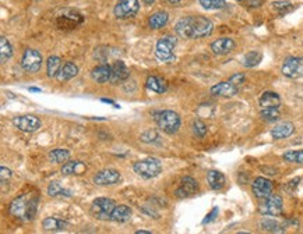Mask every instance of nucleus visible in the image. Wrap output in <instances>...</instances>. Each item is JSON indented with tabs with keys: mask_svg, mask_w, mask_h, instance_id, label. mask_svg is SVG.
I'll return each mask as SVG.
<instances>
[{
	"mask_svg": "<svg viewBox=\"0 0 303 234\" xmlns=\"http://www.w3.org/2000/svg\"><path fill=\"white\" fill-rule=\"evenodd\" d=\"M42 227L46 232H62L69 227V223L58 218H46L42 222Z\"/></svg>",
	"mask_w": 303,
	"mask_h": 234,
	"instance_id": "22",
	"label": "nucleus"
},
{
	"mask_svg": "<svg viewBox=\"0 0 303 234\" xmlns=\"http://www.w3.org/2000/svg\"><path fill=\"white\" fill-rule=\"evenodd\" d=\"M175 46H176V38L172 35H166L164 38L158 40L155 48V56L161 62H169L175 57Z\"/></svg>",
	"mask_w": 303,
	"mask_h": 234,
	"instance_id": "5",
	"label": "nucleus"
},
{
	"mask_svg": "<svg viewBox=\"0 0 303 234\" xmlns=\"http://www.w3.org/2000/svg\"><path fill=\"white\" fill-rule=\"evenodd\" d=\"M260 213L262 215H268V216H278L282 213V198L279 195L271 194L267 197L264 202L260 205Z\"/></svg>",
	"mask_w": 303,
	"mask_h": 234,
	"instance_id": "9",
	"label": "nucleus"
},
{
	"mask_svg": "<svg viewBox=\"0 0 303 234\" xmlns=\"http://www.w3.org/2000/svg\"><path fill=\"white\" fill-rule=\"evenodd\" d=\"M211 94L215 97H224V98H232L238 94V87L233 85L232 82H220L217 85H214L211 88Z\"/></svg>",
	"mask_w": 303,
	"mask_h": 234,
	"instance_id": "18",
	"label": "nucleus"
},
{
	"mask_svg": "<svg viewBox=\"0 0 303 234\" xmlns=\"http://www.w3.org/2000/svg\"><path fill=\"white\" fill-rule=\"evenodd\" d=\"M154 1H155V0H143V3H144V4H152Z\"/></svg>",
	"mask_w": 303,
	"mask_h": 234,
	"instance_id": "46",
	"label": "nucleus"
},
{
	"mask_svg": "<svg viewBox=\"0 0 303 234\" xmlns=\"http://www.w3.org/2000/svg\"><path fill=\"white\" fill-rule=\"evenodd\" d=\"M271 6H272V10L277 11L278 14H285V13L289 11L291 7H292L291 1H285V0H282V1H274Z\"/></svg>",
	"mask_w": 303,
	"mask_h": 234,
	"instance_id": "36",
	"label": "nucleus"
},
{
	"mask_svg": "<svg viewBox=\"0 0 303 234\" xmlns=\"http://www.w3.org/2000/svg\"><path fill=\"white\" fill-rule=\"evenodd\" d=\"M155 121L158 127L164 130L166 134H175L181 127V117L173 110H162L155 114Z\"/></svg>",
	"mask_w": 303,
	"mask_h": 234,
	"instance_id": "2",
	"label": "nucleus"
},
{
	"mask_svg": "<svg viewBox=\"0 0 303 234\" xmlns=\"http://www.w3.org/2000/svg\"><path fill=\"white\" fill-rule=\"evenodd\" d=\"M31 197L33 195L24 194L16 198V200H13L10 206H8V213L11 216H14V218L27 220V210H28V203H30Z\"/></svg>",
	"mask_w": 303,
	"mask_h": 234,
	"instance_id": "10",
	"label": "nucleus"
},
{
	"mask_svg": "<svg viewBox=\"0 0 303 234\" xmlns=\"http://www.w3.org/2000/svg\"><path fill=\"white\" fill-rule=\"evenodd\" d=\"M131 218V209L127 205H116L115 209L112 212L111 220L117 222V223H124Z\"/></svg>",
	"mask_w": 303,
	"mask_h": 234,
	"instance_id": "24",
	"label": "nucleus"
},
{
	"mask_svg": "<svg viewBox=\"0 0 303 234\" xmlns=\"http://www.w3.org/2000/svg\"><path fill=\"white\" fill-rule=\"evenodd\" d=\"M198 1L205 10H215L225 6V0H198Z\"/></svg>",
	"mask_w": 303,
	"mask_h": 234,
	"instance_id": "35",
	"label": "nucleus"
},
{
	"mask_svg": "<svg viewBox=\"0 0 303 234\" xmlns=\"http://www.w3.org/2000/svg\"><path fill=\"white\" fill-rule=\"evenodd\" d=\"M84 21L82 16L76 10H65L63 14L56 17L55 24L59 30H74Z\"/></svg>",
	"mask_w": 303,
	"mask_h": 234,
	"instance_id": "6",
	"label": "nucleus"
},
{
	"mask_svg": "<svg viewBox=\"0 0 303 234\" xmlns=\"http://www.w3.org/2000/svg\"><path fill=\"white\" fill-rule=\"evenodd\" d=\"M102 102H105V103H111V105H114V106H115V107H119V106L116 105L114 100H111V99H102Z\"/></svg>",
	"mask_w": 303,
	"mask_h": 234,
	"instance_id": "44",
	"label": "nucleus"
},
{
	"mask_svg": "<svg viewBox=\"0 0 303 234\" xmlns=\"http://www.w3.org/2000/svg\"><path fill=\"white\" fill-rule=\"evenodd\" d=\"M260 116L263 117V120L265 121H275L279 119L278 107H263V110L260 112Z\"/></svg>",
	"mask_w": 303,
	"mask_h": 234,
	"instance_id": "34",
	"label": "nucleus"
},
{
	"mask_svg": "<svg viewBox=\"0 0 303 234\" xmlns=\"http://www.w3.org/2000/svg\"><path fill=\"white\" fill-rule=\"evenodd\" d=\"M168 1H169V3H172V4H179L182 0H168Z\"/></svg>",
	"mask_w": 303,
	"mask_h": 234,
	"instance_id": "47",
	"label": "nucleus"
},
{
	"mask_svg": "<svg viewBox=\"0 0 303 234\" xmlns=\"http://www.w3.org/2000/svg\"><path fill=\"white\" fill-rule=\"evenodd\" d=\"M284 159L287 162H294V163H303V149L302 151H289L284 154Z\"/></svg>",
	"mask_w": 303,
	"mask_h": 234,
	"instance_id": "38",
	"label": "nucleus"
},
{
	"mask_svg": "<svg viewBox=\"0 0 303 234\" xmlns=\"http://www.w3.org/2000/svg\"><path fill=\"white\" fill-rule=\"evenodd\" d=\"M233 49H235V42L230 38H220V39L214 40L211 43V50L218 56L228 55Z\"/></svg>",
	"mask_w": 303,
	"mask_h": 234,
	"instance_id": "17",
	"label": "nucleus"
},
{
	"mask_svg": "<svg viewBox=\"0 0 303 234\" xmlns=\"http://www.w3.org/2000/svg\"><path fill=\"white\" fill-rule=\"evenodd\" d=\"M207 181L213 190H221L225 186V176L218 170H210L207 173Z\"/></svg>",
	"mask_w": 303,
	"mask_h": 234,
	"instance_id": "25",
	"label": "nucleus"
},
{
	"mask_svg": "<svg viewBox=\"0 0 303 234\" xmlns=\"http://www.w3.org/2000/svg\"><path fill=\"white\" fill-rule=\"evenodd\" d=\"M214 24L211 20L205 17H183L178 21L175 31L178 36L183 39H194V38H204L211 35Z\"/></svg>",
	"mask_w": 303,
	"mask_h": 234,
	"instance_id": "1",
	"label": "nucleus"
},
{
	"mask_svg": "<svg viewBox=\"0 0 303 234\" xmlns=\"http://www.w3.org/2000/svg\"><path fill=\"white\" fill-rule=\"evenodd\" d=\"M197 190H198V184L194 178L183 177L178 190H176V195L181 198H186V197H191L193 194H196Z\"/></svg>",
	"mask_w": 303,
	"mask_h": 234,
	"instance_id": "15",
	"label": "nucleus"
},
{
	"mask_svg": "<svg viewBox=\"0 0 303 234\" xmlns=\"http://www.w3.org/2000/svg\"><path fill=\"white\" fill-rule=\"evenodd\" d=\"M30 91H31V92H39L41 89H39V88H30Z\"/></svg>",
	"mask_w": 303,
	"mask_h": 234,
	"instance_id": "48",
	"label": "nucleus"
},
{
	"mask_svg": "<svg viewBox=\"0 0 303 234\" xmlns=\"http://www.w3.org/2000/svg\"><path fill=\"white\" fill-rule=\"evenodd\" d=\"M260 106L262 107H278L281 105V98L275 92H264L260 97Z\"/></svg>",
	"mask_w": 303,
	"mask_h": 234,
	"instance_id": "27",
	"label": "nucleus"
},
{
	"mask_svg": "<svg viewBox=\"0 0 303 234\" xmlns=\"http://www.w3.org/2000/svg\"><path fill=\"white\" fill-rule=\"evenodd\" d=\"M48 195L53 197V198H58V197H66V198H69V197H72V191L65 190L63 187L59 184L58 181H52L49 187H48Z\"/></svg>",
	"mask_w": 303,
	"mask_h": 234,
	"instance_id": "30",
	"label": "nucleus"
},
{
	"mask_svg": "<svg viewBox=\"0 0 303 234\" xmlns=\"http://www.w3.org/2000/svg\"><path fill=\"white\" fill-rule=\"evenodd\" d=\"M140 139H141L143 142L151 144V142H155L156 139H159V137H158V134H156L155 131H147V133H144V134L140 137Z\"/></svg>",
	"mask_w": 303,
	"mask_h": 234,
	"instance_id": "39",
	"label": "nucleus"
},
{
	"mask_svg": "<svg viewBox=\"0 0 303 234\" xmlns=\"http://www.w3.org/2000/svg\"><path fill=\"white\" fill-rule=\"evenodd\" d=\"M10 177H11V170L7 169V167H1V169H0V180H1V184H4Z\"/></svg>",
	"mask_w": 303,
	"mask_h": 234,
	"instance_id": "42",
	"label": "nucleus"
},
{
	"mask_svg": "<svg viewBox=\"0 0 303 234\" xmlns=\"http://www.w3.org/2000/svg\"><path fill=\"white\" fill-rule=\"evenodd\" d=\"M130 77V70L123 62L117 60L115 65L112 66V75H111V82L112 84H120Z\"/></svg>",
	"mask_w": 303,
	"mask_h": 234,
	"instance_id": "16",
	"label": "nucleus"
},
{
	"mask_svg": "<svg viewBox=\"0 0 303 234\" xmlns=\"http://www.w3.org/2000/svg\"><path fill=\"white\" fill-rule=\"evenodd\" d=\"M218 215V208H214L213 212L207 216V219H204V225L205 223H208V222H213L214 219H215V216Z\"/></svg>",
	"mask_w": 303,
	"mask_h": 234,
	"instance_id": "43",
	"label": "nucleus"
},
{
	"mask_svg": "<svg viewBox=\"0 0 303 234\" xmlns=\"http://www.w3.org/2000/svg\"><path fill=\"white\" fill-rule=\"evenodd\" d=\"M70 158V152L67 149H53L49 152V161L53 163H63V162L69 161Z\"/></svg>",
	"mask_w": 303,
	"mask_h": 234,
	"instance_id": "32",
	"label": "nucleus"
},
{
	"mask_svg": "<svg viewBox=\"0 0 303 234\" xmlns=\"http://www.w3.org/2000/svg\"><path fill=\"white\" fill-rule=\"evenodd\" d=\"M11 56H13V48H11V45H10V42L6 39V36H1V38H0V59H1V63H6Z\"/></svg>",
	"mask_w": 303,
	"mask_h": 234,
	"instance_id": "31",
	"label": "nucleus"
},
{
	"mask_svg": "<svg viewBox=\"0 0 303 234\" xmlns=\"http://www.w3.org/2000/svg\"><path fill=\"white\" fill-rule=\"evenodd\" d=\"M13 126L24 133H34L38 129H41V120L35 116L27 114V116H18L13 119Z\"/></svg>",
	"mask_w": 303,
	"mask_h": 234,
	"instance_id": "11",
	"label": "nucleus"
},
{
	"mask_svg": "<svg viewBox=\"0 0 303 234\" xmlns=\"http://www.w3.org/2000/svg\"><path fill=\"white\" fill-rule=\"evenodd\" d=\"M136 234H151V232H147V230H139V232H136Z\"/></svg>",
	"mask_w": 303,
	"mask_h": 234,
	"instance_id": "45",
	"label": "nucleus"
},
{
	"mask_svg": "<svg viewBox=\"0 0 303 234\" xmlns=\"http://www.w3.org/2000/svg\"><path fill=\"white\" fill-rule=\"evenodd\" d=\"M111 75H112V66L105 65V63L97 66L91 71V78L98 84H105L108 81H111Z\"/></svg>",
	"mask_w": 303,
	"mask_h": 234,
	"instance_id": "19",
	"label": "nucleus"
},
{
	"mask_svg": "<svg viewBox=\"0 0 303 234\" xmlns=\"http://www.w3.org/2000/svg\"><path fill=\"white\" fill-rule=\"evenodd\" d=\"M147 88L151 89L152 92H156V94H164L168 87L162 78L155 77V75H150L147 78Z\"/></svg>",
	"mask_w": 303,
	"mask_h": 234,
	"instance_id": "28",
	"label": "nucleus"
},
{
	"mask_svg": "<svg viewBox=\"0 0 303 234\" xmlns=\"http://www.w3.org/2000/svg\"><path fill=\"white\" fill-rule=\"evenodd\" d=\"M139 8V0H119L116 3L114 13H115V16L117 18L126 20V18H131V17L136 16Z\"/></svg>",
	"mask_w": 303,
	"mask_h": 234,
	"instance_id": "8",
	"label": "nucleus"
},
{
	"mask_svg": "<svg viewBox=\"0 0 303 234\" xmlns=\"http://www.w3.org/2000/svg\"><path fill=\"white\" fill-rule=\"evenodd\" d=\"M62 68V60L58 56H50L46 62V70H48V77L53 78L58 77L59 71Z\"/></svg>",
	"mask_w": 303,
	"mask_h": 234,
	"instance_id": "29",
	"label": "nucleus"
},
{
	"mask_svg": "<svg viewBox=\"0 0 303 234\" xmlns=\"http://www.w3.org/2000/svg\"><path fill=\"white\" fill-rule=\"evenodd\" d=\"M168 20H169V16H168L166 11H156V13L150 16L148 25L152 30H161V28H164L165 25L168 24Z\"/></svg>",
	"mask_w": 303,
	"mask_h": 234,
	"instance_id": "21",
	"label": "nucleus"
},
{
	"mask_svg": "<svg viewBox=\"0 0 303 234\" xmlns=\"http://www.w3.org/2000/svg\"><path fill=\"white\" fill-rule=\"evenodd\" d=\"M262 53L260 52H249L247 55H245V57H243V66H246V67H254V66H257L260 62H262Z\"/></svg>",
	"mask_w": 303,
	"mask_h": 234,
	"instance_id": "33",
	"label": "nucleus"
},
{
	"mask_svg": "<svg viewBox=\"0 0 303 234\" xmlns=\"http://www.w3.org/2000/svg\"><path fill=\"white\" fill-rule=\"evenodd\" d=\"M252 187H253V194L259 200H265L267 197H270L272 194V183H271L270 180H267V178H254Z\"/></svg>",
	"mask_w": 303,
	"mask_h": 234,
	"instance_id": "14",
	"label": "nucleus"
},
{
	"mask_svg": "<svg viewBox=\"0 0 303 234\" xmlns=\"http://www.w3.org/2000/svg\"><path fill=\"white\" fill-rule=\"evenodd\" d=\"M21 66L27 73H37L41 70L42 55L35 49H27L23 55Z\"/></svg>",
	"mask_w": 303,
	"mask_h": 234,
	"instance_id": "7",
	"label": "nucleus"
},
{
	"mask_svg": "<svg viewBox=\"0 0 303 234\" xmlns=\"http://www.w3.org/2000/svg\"><path fill=\"white\" fill-rule=\"evenodd\" d=\"M282 73L289 78H299L303 75V59L287 57L282 65Z\"/></svg>",
	"mask_w": 303,
	"mask_h": 234,
	"instance_id": "12",
	"label": "nucleus"
},
{
	"mask_svg": "<svg viewBox=\"0 0 303 234\" xmlns=\"http://www.w3.org/2000/svg\"><path fill=\"white\" fill-rule=\"evenodd\" d=\"M87 170V166L80 161H72L66 162L65 165L62 166V173L65 176H70V174H82Z\"/></svg>",
	"mask_w": 303,
	"mask_h": 234,
	"instance_id": "23",
	"label": "nucleus"
},
{
	"mask_svg": "<svg viewBox=\"0 0 303 234\" xmlns=\"http://www.w3.org/2000/svg\"><path fill=\"white\" fill-rule=\"evenodd\" d=\"M115 206V201L111 198H97L92 201L91 213L99 220H107V219H111Z\"/></svg>",
	"mask_w": 303,
	"mask_h": 234,
	"instance_id": "4",
	"label": "nucleus"
},
{
	"mask_svg": "<svg viewBox=\"0 0 303 234\" xmlns=\"http://www.w3.org/2000/svg\"><path fill=\"white\" fill-rule=\"evenodd\" d=\"M120 181V173L115 169L101 170L94 176V183L98 186H112Z\"/></svg>",
	"mask_w": 303,
	"mask_h": 234,
	"instance_id": "13",
	"label": "nucleus"
},
{
	"mask_svg": "<svg viewBox=\"0 0 303 234\" xmlns=\"http://www.w3.org/2000/svg\"><path fill=\"white\" fill-rule=\"evenodd\" d=\"M262 227L264 230H268V232H278L279 229V226L274 220H263Z\"/></svg>",
	"mask_w": 303,
	"mask_h": 234,
	"instance_id": "40",
	"label": "nucleus"
},
{
	"mask_svg": "<svg viewBox=\"0 0 303 234\" xmlns=\"http://www.w3.org/2000/svg\"><path fill=\"white\" fill-rule=\"evenodd\" d=\"M243 81H245V74L243 73L233 74V75L229 78V82H232V84L236 85V87H239L240 84H243Z\"/></svg>",
	"mask_w": 303,
	"mask_h": 234,
	"instance_id": "41",
	"label": "nucleus"
},
{
	"mask_svg": "<svg viewBox=\"0 0 303 234\" xmlns=\"http://www.w3.org/2000/svg\"><path fill=\"white\" fill-rule=\"evenodd\" d=\"M133 170L139 174L140 177L152 178L156 177L161 173L162 166H161V162L158 161V159L148 158V159L136 162L134 166H133Z\"/></svg>",
	"mask_w": 303,
	"mask_h": 234,
	"instance_id": "3",
	"label": "nucleus"
},
{
	"mask_svg": "<svg viewBox=\"0 0 303 234\" xmlns=\"http://www.w3.org/2000/svg\"><path fill=\"white\" fill-rule=\"evenodd\" d=\"M294 131H295L294 124L289 123V121H285V123H279L271 130V135L275 139H282V138L291 137L294 134Z\"/></svg>",
	"mask_w": 303,
	"mask_h": 234,
	"instance_id": "20",
	"label": "nucleus"
},
{
	"mask_svg": "<svg viewBox=\"0 0 303 234\" xmlns=\"http://www.w3.org/2000/svg\"><path fill=\"white\" fill-rule=\"evenodd\" d=\"M77 73H78L77 66L72 63V62H67V63L60 68V71H59L56 78H58V81H60V82H63V81H69L74 78V77L77 75Z\"/></svg>",
	"mask_w": 303,
	"mask_h": 234,
	"instance_id": "26",
	"label": "nucleus"
},
{
	"mask_svg": "<svg viewBox=\"0 0 303 234\" xmlns=\"http://www.w3.org/2000/svg\"><path fill=\"white\" fill-rule=\"evenodd\" d=\"M193 133H194L196 137L203 138L207 134V126L201 120L196 119V120L193 121Z\"/></svg>",
	"mask_w": 303,
	"mask_h": 234,
	"instance_id": "37",
	"label": "nucleus"
}]
</instances>
